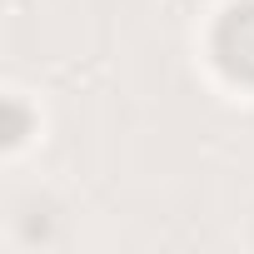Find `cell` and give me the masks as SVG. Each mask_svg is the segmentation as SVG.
Here are the masks:
<instances>
[]
</instances>
